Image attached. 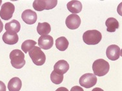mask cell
<instances>
[{
	"label": "cell",
	"instance_id": "1",
	"mask_svg": "<svg viewBox=\"0 0 122 91\" xmlns=\"http://www.w3.org/2000/svg\"><path fill=\"white\" fill-rule=\"evenodd\" d=\"M102 39L101 32L96 30H87L83 35V42L87 45H96Z\"/></svg>",
	"mask_w": 122,
	"mask_h": 91
},
{
	"label": "cell",
	"instance_id": "2",
	"mask_svg": "<svg viewBox=\"0 0 122 91\" xmlns=\"http://www.w3.org/2000/svg\"><path fill=\"white\" fill-rule=\"evenodd\" d=\"M110 65L109 62L104 59H98L94 62L92 64V70L94 74L98 76H103L109 73Z\"/></svg>",
	"mask_w": 122,
	"mask_h": 91
},
{
	"label": "cell",
	"instance_id": "3",
	"mask_svg": "<svg viewBox=\"0 0 122 91\" xmlns=\"http://www.w3.org/2000/svg\"><path fill=\"white\" fill-rule=\"evenodd\" d=\"M10 59L11 65L16 69H21L25 65L24 53L19 49H14L10 52Z\"/></svg>",
	"mask_w": 122,
	"mask_h": 91
},
{
	"label": "cell",
	"instance_id": "4",
	"mask_svg": "<svg viewBox=\"0 0 122 91\" xmlns=\"http://www.w3.org/2000/svg\"><path fill=\"white\" fill-rule=\"evenodd\" d=\"M29 54L32 62L35 65L40 66L45 64L46 60V56L40 47L34 46L31 50L29 51Z\"/></svg>",
	"mask_w": 122,
	"mask_h": 91
},
{
	"label": "cell",
	"instance_id": "5",
	"mask_svg": "<svg viewBox=\"0 0 122 91\" xmlns=\"http://www.w3.org/2000/svg\"><path fill=\"white\" fill-rule=\"evenodd\" d=\"M56 0H35L33 2V8L37 11L41 12L43 10H51L57 5Z\"/></svg>",
	"mask_w": 122,
	"mask_h": 91
},
{
	"label": "cell",
	"instance_id": "6",
	"mask_svg": "<svg viewBox=\"0 0 122 91\" xmlns=\"http://www.w3.org/2000/svg\"><path fill=\"white\" fill-rule=\"evenodd\" d=\"M15 11V7L10 2H6L3 4L0 10V17L3 20H9L12 17Z\"/></svg>",
	"mask_w": 122,
	"mask_h": 91
},
{
	"label": "cell",
	"instance_id": "7",
	"mask_svg": "<svg viewBox=\"0 0 122 91\" xmlns=\"http://www.w3.org/2000/svg\"><path fill=\"white\" fill-rule=\"evenodd\" d=\"M97 83V77L92 73H86L80 78V84L81 86L89 89L94 86Z\"/></svg>",
	"mask_w": 122,
	"mask_h": 91
},
{
	"label": "cell",
	"instance_id": "8",
	"mask_svg": "<svg viewBox=\"0 0 122 91\" xmlns=\"http://www.w3.org/2000/svg\"><path fill=\"white\" fill-rule=\"evenodd\" d=\"M106 55L109 60H117L122 55L121 49L117 45H110L106 50Z\"/></svg>",
	"mask_w": 122,
	"mask_h": 91
},
{
	"label": "cell",
	"instance_id": "9",
	"mask_svg": "<svg viewBox=\"0 0 122 91\" xmlns=\"http://www.w3.org/2000/svg\"><path fill=\"white\" fill-rule=\"evenodd\" d=\"M65 24L70 30L77 29L81 25V19L77 14H71L66 18Z\"/></svg>",
	"mask_w": 122,
	"mask_h": 91
},
{
	"label": "cell",
	"instance_id": "10",
	"mask_svg": "<svg viewBox=\"0 0 122 91\" xmlns=\"http://www.w3.org/2000/svg\"><path fill=\"white\" fill-rule=\"evenodd\" d=\"M21 18L23 21L27 25H33L36 22L38 16L35 12L30 9H27L23 12Z\"/></svg>",
	"mask_w": 122,
	"mask_h": 91
},
{
	"label": "cell",
	"instance_id": "11",
	"mask_svg": "<svg viewBox=\"0 0 122 91\" xmlns=\"http://www.w3.org/2000/svg\"><path fill=\"white\" fill-rule=\"evenodd\" d=\"M2 39L5 44L9 45H14L16 44L18 42L19 37L16 32L9 30L5 32L4 34L3 35Z\"/></svg>",
	"mask_w": 122,
	"mask_h": 91
},
{
	"label": "cell",
	"instance_id": "12",
	"mask_svg": "<svg viewBox=\"0 0 122 91\" xmlns=\"http://www.w3.org/2000/svg\"><path fill=\"white\" fill-rule=\"evenodd\" d=\"M54 40L52 37L49 35L41 36L38 39V45L40 48L43 49H49L53 46Z\"/></svg>",
	"mask_w": 122,
	"mask_h": 91
},
{
	"label": "cell",
	"instance_id": "13",
	"mask_svg": "<svg viewBox=\"0 0 122 91\" xmlns=\"http://www.w3.org/2000/svg\"><path fill=\"white\" fill-rule=\"evenodd\" d=\"M69 69V64L66 60H60L56 62L54 66V71L58 73L63 74L66 73Z\"/></svg>",
	"mask_w": 122,
	"mask_h": 91
},
{
	"label": "cell",
	"instance_id": "14",
	"mask_svg": "<svg viewBox=\"0 0 122 91\" xmlns=\"http://www.w3.org/2000/svg\"><path fill=\"white\" fill-rule=\"evenodd\" d=\"M67 9L72 14L80 13L82 10V4L80 1L73 0L69 1L67 4Z\"/></svg>",
	"mask_w": 122,
	"mask_h": 91
},
{
	"label": "cell",
	"instance_id": "15",
	"mask_svg": "<svg viewBox=\"0 0 122 91\" xmlns=\"http://www.w3.org/2000/svg\"><path fill=\"white\" fill-rule=\"evenodd\" d=\"M22 87L21 80L18 77H14L9 81L8 89L9 91H20Z\"/></svg>",
	"mask_w": 122,
	"mask_h": 91
},
{
	"label": "cell",
	"instance_id": "16",
	"mask_svg": "<svg viewBox=\"0 0 122 91\" xmlns=\"http://www.w3.org/2000/svg\"><path fill=\"white\" fill-rule=\"evenodd\" d=\"M107 26V31L109 32H114L119 28V22L118 20L114 17H109L107 19L105 22Z\"/></svg>",
	"mask_w": 122,
	"mask_h": 91
},
{
	"label": "cell",
	"instance_id": "17",
	"mask_svg": "<svg viewBox=\"0 0 122 91\" xmlns=\"http://www.w3.org/2000/svg\"><path fill=\"white\" fill-rule=\"evenodd\" d=\"M51 31V26L48 22H39L37 26V31L41 36L48 35Z\"/></svg>",
	"mask_w": 122,
	"mask_h": 91
},
{
	"label": "cell",
	"instance_id": "18",
	"mask_svg": "<svg viewBox=\"0 0 122 91\" xmlns=\"http://www.w3.org/2000/svg\"><path fill=\"white\" fill-rule=\"evenodd\" d=\"M69 41L65 37H60L56 40V48L61 51H64L68 48Z\"/></svg>",
	"mask_w": 122,
	"mask_h": 91
},
{
	"label": "cell",
	"instance_id": "19",
	"mask_svg": "<svg viewBox=\"0 0 122 91\" xmlns=\"http://www.w3.org/2000/svg\"><path fill=\"white\" fill-rule=\"evenodd\" d=\"M5 28L7 31L11 30V31H14L16 33H18L20 31L21 25H20V22L16 20V19H13L11 21L5 24Z\"/></svg>",
	"mask_w": 122,
	"mask_h": 91
},
{
	"label": "cell",
	"instance_id": "20",
	"mask_svg": "<svg viewBox=\"0 0 122 91\" xmlns=\"http://www.w3.org/2000/svg\"><path fill=\"white\" fill-rule=\"evenodd\" d=\"M36 42L33 40H27L23 42L21 44V49L25 53H27L28 51L31 50L36 45Z\"/></svg>",
	"mask_w": 122,
	"mask_h": 91
},
{
	"label": "cell",
	"instance_id": "21",
	"mask_svg": "<svg viewBox=\"0 0 122 91\" xmlns=\"http://www.w3.org/2000/svg\"><path fill=\"white\" fill-rule=\"evenodd\" d=\"M51 80L54 84L59 85L61 83L63 80V74L58 73L55 71H53L51 74Z\"/></svg>",
	"mask_w": 122,
	"mask_h": 91
},
{
	"label": "cell",
	"instance_id": "22",
	"mask_svg": "<svg viewBox=\"0 0 122 91\" xmlns=\"http://www.w3.org/2000/svg\"><path fill=\"white\" fill-rule=\"evenodd\" d=\"M71 91H84L82 87L80 86H74L71 89Z\"/></svg>",
	"mask_w": 122,
	"mask_h": 91
},
{
	"label": "cell",
	"instance_id": "23",
	"mask_svg": "<svg viewBox=\"0 0 122 91\" xmlns=\"http://www.w3.org/2000/svg\"><path fill=\"white\" fill-rule=\"evenodd\" d=\"M0 91H6V86L1 81H0Z\"/></svg>",
	"mask_w": 122,
	"mask_h": 91
},
{
	"label": "cell",
	"instance_id": "24",
	"mask_svg": "<svg viewBox=\"0 0 122 91\" xmlns=\"http://www.w3.org/2000/svg\"><path fill=\"white\" fill-rule=\"evenodd\" d=\"M56 91H69V90L67 89V88H65V87H60V88H58V89H56Z\"/></svg>",
	"mask_w": 122,
	"mask_h": 91
},
{
	"label": "cell",
	"instance_id": "25",
	"mask_svg": "<svg viewBox=\"0 0 122 91\" xmlns=\"http://www.w3.org/2000/svg\"><path fill=\"white\" fill-rule=\"evenodd\" d=\"M3 29V24L2 21L0 19V33L2 31Z\"/></svg>",
	"mask_w": 122,
	"mask_h": 91
},
{
	"label": "cell",
	"instance_id": "26",
	"mask_svg": "<svg viewBox=\"0 0 122 91\" xmlns=\"http://www.w3.org/2000/svg\"><path fill=\"white\" fill-rule=\"evenodd\" d=\"M92 91H103L102 89H101V88L96 87V88H94V89Z\"/></svg>",
	"mask_w": 122,
	"mask_h": 91
},
{
	"label": "cell",
	"instance_id": "27",
	"mask_svg": "<svg viewBox=\"0 0 122 91\" xmlns=\"http://www.w3.org/2000/svg\"><path fill=\"white\" fill-rule=\"evenodd\" d=\"M1 3H2V0H0V5L1 4Z\"/></svg>",
	"mask_w": 122,
	"mask_h": 91
}]
</instances>
